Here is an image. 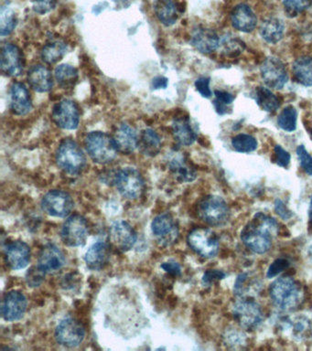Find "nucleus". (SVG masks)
<instances>
[{"label": "nucleus", "instance_id": "27", "mask_svg": "<svg viewBox=\"0 0 312 351\" xmlns=\"http://www.w3.org/2000/svg\"><path fill=\"white\" fill-rule=\"evenodd\" d=\"M28 81L29 86L35 92L44 94L50 92L53 86V75L50 70L43 65H34L28 72Z\"/></svg>", "mask_w": 312, "mask_h": 351}, {"label": "nucleus", "instance_id": "13", "mask_svg": "<svg viewBox=\"0 0 312 351\" xmlns=\"http://www.w3.org/2000/svg\"><path fill=\"white\" fill-rule=\"evenodd\" d=\"M53 120L57 127L64 130H75L80 124L79 106L73 100L64 99L53 106L51 113Z\"/></svg>", "mask_w": 312, "mask_h": 351}, {"label": "nucleus", "instance_id": "8", "mask_svg": "<svg viewBox=\"0 0 312 351\" xmlns=\"http://www.w3.org/2000/svg\"><path fill=\"white\" fill-rule=\"evenodd\" d=\"M114 183L122 197L127 200H137L142 195L145 187L140 171L130 167L118 170L114 178Z\"/></svg>", "mask_w": 312, "mask_h": 351}, {"label": "nucleus", "instance_id": "3", "mask_svg": "<svg viewBox=\"0 0 312 351\" xmlns=\"http://www.w3.org/2000/svg\"><path fill=\"white\" fill-rule=\"evenodd\" d=\"M86 151L94 162L109 164L116 159L118 149L114 138L101 131H93L86 135Z\"/></svg>", "mask_w": 312, "mask_h": 351}, {"label": "nucleus", "instance_id": "33", "mask_svg": "<svg viewBox=\"0 0 312 351\" xmlns=\"http://www.w3.org/2000/svg\"><path fill=\"white\" fill-rule=\"evenodd\" d=\"M254 98L257 105L268 113H273L281 107V100L267 87H257L255 90Z\"/></svg>", "mask_w": 312, "mask_h": 351}, {"label": "nucleus", "instance_id": "25", "mask_svg": "<svg viewBox=\"0 0 312 351\" xmlns=\"http://www.w3.org/2000/svg\"><path fill=\"white\" fill-rule=\"evenodd\" d=\"M231 23L233 28L249 34L257 28V18L248 4L242 3L233 8L231 12Z\"/></svg>", "mask_w": 312, "mask_h": 351}, {"label": "nucleus", "instance_id": "15", "mask_svg": "<svg viewBox=\"0 0 312 351\" xmlns=\"http://www.w3.org/2000/svg\"><path fill=\"white\" fill-rule=\"evenodd\" d=\"M86 330L82 324L73 318H65L57 326L56 341L66 348L78 347L83 341Z\"/></svg>", "mask_w": 312, "mask_h": 351}, {"label": "nucleus", "instance_id": "32", "mask_svg": "<svg viewBox=\"0 0 312 351\" xmlns=\"http://www.w3.org/2000/svg\"><path fill=\"white\" fill-rule=\"evenodd\" d=\"M154 12L161 23L166 27L174 25L178 20L177 7L173 0H155Z\"/></svg>", "mask_w": 312, "mask_h": 351}, {"label": "nucleus", "instance_id": "55", "mask_svg": "<svg viewBox=\"0 0 312 351\" xmlns=\"http://www.w3.org/2000/svg\"><path fill=\"white\" fill-rule=\"evenodd\" d=\"M311 137H312V129H311Z\"/></svg>", "mask_w": 312, "mask_h": 351}, {"label": "nucleus", "instance_id": "10", "mask_svg": "<svg viewBox=\"0 0 312 351\" xmlns=\"http://www.w3.org/2000/svg\"><path fill=\"white\" fill-rule=\"evenodd\" d=\"M278 329L295 341H306L312 337L311 321L303 315L281 317L278 320Z\"/></svg>", "mask_w": 312, "mask_h": 351}, {"label": "nucleus", "instance_id": "19", "mask_svg": "<svg viewBox=\"0 0 312 351\" xmlns=\"http://www.w3.org/2000/svg\"><path fill=\"white\" fill-rule=\"evenodd\" d=\"M28 306L26 296L20 291H10L2 302L1 314L9 322L20 320L23 317Z\"/></svg>", "mask_w": 312, "mask_h": 351}, {"label": "nucleus", "instance_id": "9", "mask_svg": "<svg viewBox=\"0 0 312 351\" xmlns=\"http://www.w3.org/2000/svg\"><path fill=\"white\" fill-rule=\"evenodd\" d=\"M75 208L72 196L64 190H54L46 193L42 200V211L50 216L66 218Z\"/></svg>", "mask_w": 312, "mask_h": 351}, {"label": "nucleus", "instance_id": "17", "mask_svg": "<svg viewBox=\"0 0 312 351\" xmlns=\"http://www.w3.org/2000/svg\"><path fill=\"white\" fill-rule=\"evenodd\" d=\"M168 167L174 178L181 183H190L197 178V171L192 167L184 154L173 151L168 155Z\"/></svg>", "mask_w": 312, "mask_h": 351}, {"label": "nucleus", "instance_id": "45", "mask_svg": "<svg viewBox=\"0 0 312 351\" xmlns=\"http://www.w3.org/2000/svg\"><path fill=\"white\" fill-rule=\"evenodd\" d=\"M297 155L300 160L301 168L309 176L312 177V157L307 151L305 146H298L297 148Z\"/></svg>", "mask_w": 312, "mask_h": 351}, {"label": "nucleus", "instance_id": "24", "mask_svg": "<svg viewBox=\"0 0 312 351\" xmlns=\"http://www.w3.org/2000/svg\"><path fill=\"white\" fill-rule=\"evenodd\" d=\"M221 40L213 29L207 28L195 29L191 37V44L200 53H213L220 48Z\"/></svg>", "mask_w": 312, "mask_h": 351}, {"label": "nucleus", "instance_id": "47", "mask_svg": "<svg viewBox=\"0 0 312 351\" xmlns=\"http://www.w3.org/2000/svg\"><path fill=\"white\" fill-rule=\"evenodd\" d=\"M44 272L40 270L38 266L32 268L26 274L27 284L31 287H40L44 279Z\"/></svg>", "mask_w": 312, "mask_h": 351}, {"label": "nucleus", "instance_id": "35", "mask_svg": "<svg viewBox=\"0 0 312 351\" xmlns=\"http://www.w3.org/2000/svg\"><path fill=\"white\" fill-rule=\"evenodd\" d=\"M68 51V45L62 40H53L44 45L40 51V57L45 64H54L64 58Z\"/></svg>", "mask_w": 312, "mask_h": 351}, {"label": "nucleus", "instance_id": "51", "mask_svg": "<svg viewBox=\"0 0 312 351\" xmlns=\"http://www.w3.org/2000/svg\"><path fill=\"white\" fill-rule=\"evenodd\" d=\"M161 268L166 273L172 274L173 276H180L181 274V265L178 263L173 262V261L162 263Z\"/></svg>", "mask_w": 312, "mask_h": 351}, {"label": "nucleus", "instance_id": "11", "mask_svg": "<svg viewBox=\"0 0 312 351\" xmlns=\"http://www.w3.org/2000/svg\"><path fill=\"white\" fill-rule=\"evenodd\" d=\"M151 231L159 246H172L177 242L180 230L175 220L170 214H159L151 223Z\"/></svg>", "mask_w": 312, "mask_h": 351}, {"label": "nucleus", "instance_id": "4", "mask_svg": "<svg viewBox=\"0 0 312 351\" xmlns=\"http://www.w3.org/2000/svg\"><path fill=\"white\" fill-rule=\"evenodd\" d=\"M57 165L69 175H79L86 166L85 153L75 141L67 138L62 140L57 148Z\"/></svg>", "mask_w": 312, "mask_h": 351}, {"label": "nucleus", "instance_id": "40", "mask_svg": "<svg viewBox=\"0 0 312 351\" xmlns=\"http://www.w3.org/2000/svg\"><path fill=\"white\" fill-rule=\"evenodd\" d=\"M214 94L216 99L213 101V105L216 113L220 116L230 113V105L235 101V95L224 90H216Z\"/></svg>", "mask_w": 312, "mask_h": 351}, {"label": "nucleus", "instance_id": "49", "mask_svg": "<svg viewBox=\"0 0 312 351\" xmlns=\"http://www.w3.org/2000/svg\"><path fill=\"white\" fill-rule=\"evenodd\" d=\"M226 274L221 270H208L203 276V284L205 285H211L214 282L224 279Z\"/></svg>", "mask_w": 312, "mask_h": 351}, {"label": "nucleus", "instance_id": "21", "mask_svg": "<svg viewBox=\"0 0 312 351\" xmlns=\"http://www.w3.org/2000/svg\"><path fill=\"white\" fill-rule=\"evenodd\" d=\"M65 255L62 250L49 244L42 249L38 259V268L45 274L55 273L65 265Z\"/></svg>", "mask_w": 312, "mask_h": 351}, {"label": "nucleus", "instance_id": "28", "mask_svg": "<svg viewBox=\"0 0 312 351\" xmlns=\"http://www.w3.org/2000/svg\"><path fill=\"white\" fill-rule=\"evenodd\" d=\"M116 146L121 153L129 155L138 148L137 131L129 124L123 123L118 127L114 135Z\"/></svg>", "mask_w": 312, "mask_h": 351}, {"label": "nucleus", "instance_id": "1", "mask_svg": "<svg viewBox=\"0 0 312 351\" xmlns=\"http://www.w3.org/2000/svg\"><path fill=\"white\" fill-rule=\"evenodd\" d=\"M278 233L279 224L274 218L257 212L244 227L241 240L255 254L265 255L272 247L274 239Z\"/></svg>", "mask_w": 312, "mask_h": 351}, {"label": "nucleus", "instance_id": "37", "mask_svg": "<svg viewBox=\"0 0 312 351\" xmlns=\"http://www.w3.org/2000/svg\"><path fill=\"white\" fill-rule=\"evenodd\" d=\"M298 111L294 106L285 107L278 117V125L286 132H293L297 129Z\"/></svg>", "mask_w": 312, "mask_h": 351}, {"label": "nucleus", "instance_id": "50", "mask_svg": "<svg viewBox=\"0 0 312 351\" xmlns=\"http://www.w3.org/2000/svg\"><path fill=\"white\" fill-rule=\"evenodd\" d=\"M274 208H275L276 214H278V216L284 220H289L290 218L292 217L291 211L287 209V207L285 205L283 201L281 200H276L275 206H274Z\"/></svg>", "mask_w": 312, "mask_h": 351}, {"label": "nucleus", "instance_id": "34", "mask_svg": "<svg viewBox=\"0 0 312 351\" xmlns=\"http://www.w3.org/2000/svg\"><path fill=\"white\" fill-rule=\"evenodd\" d=\"M292 70L298 83L312 86V57L302 56L296 60Z\"/></svg>", "mask_w": 312, "mask_h": 351}, {"label": "nucleus", "instance_id": "7", "mask_svg": "<svg viewBox=\"0 0 312 351\" xmlns=\"http://www.w3.org/2000/svg\"><path fill=\"white\" fill-rule=\"evenodd\" d=\"M187 243L192 251L206 259H211L218 255L219 239L210 229H194L189 233Z\"/></svg>", "mask_w": 312, "mask_h": 351}, {"label": "nucleus", "instance_id": "52", "mask_svg": "<svg viewBox=\"0 0 312 351\" xmlns=\"http://www.w3.org/2000/svg\"><path fill=\"white\" fill-rule=\"evenodd\" d=\"M34 9L40 14L47 12L53 7V5H51L53 0H34Z\"/></svg>", "mask_w": 312, "mask_h": 351}, {"label": "nucleus", "instance_id": "39", "mask_svg": "<svg viewBox=\"0 0 312 351\" xmlns=\"http://www.w3.org/2000/svg\"><path fill=\"white\" fill-rule=\"evenodd\" d=\"M225 345L232 350H242L248 345V337L244 332L237 328H229L224 335Z\"/></svg>", "mask_w": 312, "mask_h": 351}, {"label": "nucleus", "instance_id": "46", "mask_svg": "<svg viewBox=\"0 0 312 351\" xmlns=\"http://www.w3.org/2000/svg\"><path fill=\"white\" fill-rule=\"evenodd\" d=\"M274 162L279 167L287 168L290 164V160H291V156L289 152L284 149L281 146H276L274 148Z\"/></svg>", "mask_w": 312, "mask_h": 351}, {"label": "nucleus", "instance_id": "42", "mask_svg": "<svg viewBox=\"0 0 312 351\" xmlns=\"http://www.w3.org/2000/svg\"><path fill=\"white\" fill-rule=\"evenodd\" d=\"M220 48L225 55L235 57L239 55L245 50V43L237 38L226 36L221 40Z\"/></svg>", "mask_w": 312, "mask_h": 351}, {"label": "nucleus", "instance_id": "48", "mask_svg": "<svg viewBox=\"0 0 312 351\" xmlns=\"http://www.w3.org/2000/svg\"><path fill=\"white\" fill-rule=\"evenodd\" d=\"M210 78L208 77H200L195 81V88L203 97L211 98L213 95L210 88Z\"/></svg>", "mask_w": 312, "mask_h": 351}, {"label": "nucleus", "instance_id": "38", "mask_svg": "<svg viewBox=\"0 0 312 351\" xmlns=\"http://www.w3.org/2000/svg\"><path fill=\"white\" fill-rule=\"evenodd\" d=\"M232 146L233 149L239 153H251L256 151L259 143L253 135L239 134L233 138Z\"/></svg>", "mask_w": 312, "mask_h": 351}, {"label": "nucleus", "instance_id": "29", "mask_svg": "<svg viewBox=\"0 0 312 351\" xmlns=\"http://www.w3.org/2000/svg\"><path fill=\"white\" fill-rule=\"evenodd\" d=\"M172 133L176 142L181 146H190L197 140L196 132L192 127L189 117H177L172 122Z\"/></svg>", "mask_w": 312, "mask_h": 351}, {"label": "nucleus", "instance_id": "30", "mask_svg": "<svg viewBox=\"0 0 312 351\" xmlns=\"http://www.w3.org/2000/svg\"><path fill=\"white\" fill-rule=\"evenodd\" d=\"M162 143L159 135L153 129H144L138 137V149L146 157H156L161 151Z\"/></svg>", "mask_w": 312, "mask_h": 351}, {"label": "nucleus", "instance_id": "2", "mask_svg": "<svg viewBox=\"0 0 312 351\" xmlns=\"http://www.w3.org/2000/svg\"><path fill=\"white\" fill-rule=\"evenodd\" d=\"M270 295L273 304L283 312L294 311L304 299L302 287L297 280L289 276L275 280L270 288Z\"/></svg>", "mask_w": 312, "mask_h": 351}, {"label": "nucleus", "instance_id": "6", "mask_svg": "<svg viewBox=\"0 0 312 351\" xmlns=\"http://www.w3.org/2000/svg\"><path fill=\"white\" fill-rule=\"evenodd\" d=\"M198 214L203 222L214 227L226 224L230 219V209L226 201L220 196H207L198 206Z\"/></svg>", "mask_w": 312, "mask_h": 351}, {"label": "nucleus", "instance_id": "43", "mask_svg": "<svg viewBox=\"0 0 312 351\" xmlns=\"http://www.w3.org/2000/svg\"><path fill=\"white\" fill-rule=\"evenodd\" d=\"M287 14L296 16L309 9L312 0H282Z\"/></svg>", "mask_w": 312, "mask_h": 351}, {"label": "nucleus", "instance_id": "20", "mask_svg": "<svg viewBox=\"0 0 312 351\" xmlns=\"http://www.w3.org/2000/svg\"><path fill=\"white\" fill-rule=\"evenodd\" d=\"M263 289L261 278L253 272L240 274L235 280L233 293L237 298H254Z\"/></svg>", "mask_w": 312, "mask_h": 351}, {"label": "nucleus", "instance_id": "26", "mask_svg": "<svg viewBox=\"0 0 312 351\" xmlns=\"http://www.w3.org/2000/svg\"><path fill=\"white\" fill-rule=\"evenodd\" d=\"M110 259V248L103 241L96 242L89 247L85 255V262L89 269L93 271L101 270Z\"/></svg>", "mask_w": 312, "mask_h": 351}, {"label": "nucleus", "instance_id": "23", "mask_svg": "<svg viewBox=\"0 0 312 351\" xmlns=\"http://www.w3.org/2000/svg\"><path fill=\"white\" fill-rule=\"evenodd\" d=\"M5 258L7 265L12 270H21L29 265L31 260V248L24 242H12L7 246Z\"/></svg>", "mask_w": 312, "mask_h": 351}, {"label": "nucleus", "instance_id": "16", "mask_svg": "<svg viewBox=\"0 0 312 351\" xmlns=\"http://www.w3.org/2000/svg\"><path fill=\"white\" fill-rule=\"evenodd\" d=\"M0 68L1 72L9 77H18L21 75L24 70V59L18 46L12 43H4L1 46Z\"/></svg>", "mask_w": 312, "mask_h": 351}, {"label": "nucleus", "instance_id": "14", "mask_svg": "<svg viewBox=\"0 0 312 351\" xmlns=\"http://www.w3.org/2000/svg\"><path fill=\"white\" fill-rule=\"evenodd\" d=\"M261 77L268 88L281 90L289 81L286 66L276 57H268L260 66Z\"/></svg>", "mask_w": 312, "mask_h": 351}, {"label": "nucleus", "instance_id": "44", "mask_svg": "<svg viewBox=\"0 0 312 351\" xmlns=\"http://www.w3.org/2000/svg\"><path fill=\"white\" fill-rule=\"evenodd\" d=\"M289 261L286 258H278L271 263L267 271V277L268 279H272L278 276L282 272L287 270L289 268Z\"/></svg>", "mask_w": 312, "mask_h": 351}, {"label": "nucleus", "instance_id": "18", "mask_svg": "<svg viewBox=\"0 0 312 351\" xmlns=\"http://www.w3.org/2000/svg\"><path fill=\"white\" fill-rule=\"evenodd\" d=\"M110 237L114 246L122 252L131 250L138 241L137 233L125 220H116L113 223L110 228Z\"/></svg>", "mask_w": 312, "mask_h": 351}, {"label": "nucleus", "instance_id": "36", "mask_svg": "<svg viewBox=\"0 0 312 351\" xmlns=\"http://www.w3.org/2000/svg\"><path fill=\"white\" fill-rule=\"evenodd\" d=\"M79 73L75 67L69 64H60L54 70V78L64 89L73 88L77 83Z\"/></svg>", "mask_w": 312, "mask_h": 351}, {"label": "nucleus", "instance_id": "41", "mask_svg": "<svg viewBox=\"0 0 312 351\" xmlns=\"http://www.w3.org/2000/svg\"><path fill=\"white\" fill-rule=\"evenodd\" d=\"M17 20L14 12L10 7H2L0 17V35L8 36L14 31Z\"/></svg>", "mask_w": 312, "mask_h": 351}, {"label": "nucleus", "instance_id": "22", "mask_svg": "<svg viewBox=\"0 0 312 351\" xmlns=\"http://www.w3.org/2000/svg\"><path fill=\"white\" fill-rule=\"evenodd\" d=\"M10 110L16 116H23L32 110L29 90L23 83H14L10 90Z\"/></svg>", "mask_w": 312, "mask_h": 351}, {"label": "nucleus", "instance_id": "31", "mask_svg": "<svg viewBox=\"0 0 312 351\" xmlns=\"http://www.w3.org/2000/svg\"><path fill=\"white\" fill-rule=\"evenodd\" d=\"M285 24L281 18L271 17L265 18L260 26L259 34L265 42L276 44L283 39Z\"/></svg>", "mask_w": 312, "mask_h": 351}, {"label": "nucleus", "instance_id": "12", "mask_svg": "<svg viewBox=\"0 0 312 351\" xmlns=\"http://www.w3.org/2000/svg\"><path fill=\"white\" fill-rule=\"evenodd\" d=\"M88 237V225L81 215H73L68 218L62 228V240L69 247L85 246Z\"/></svg>", "mask_w": 312, "mask_h": 351}, {"label": "nucleus", "instance_id": "53", "mask_svg": "<svg viewBox=\"0 0 312 351\" xmlns=\"http://www.w3.org/2000/svg\"><path fill=\"white\" fill-rule=\"evenodd\" d=\"M168 86V79L164 77V76H158V77L154 78L151 81L152 89H165Z\"/></svg>", "mask_w": 312, "mask_h": 351}, {"label": "nucleus", "instance_id": "5", "mask_svg": "<svg viewBox=\"0 0 312 351\" xmlns=\"http://www.w3.org/2000/svg\"><path fill=\"white\" fill-rule=\"evenodd\" d=\"M233 317L246 330H256L264 322L262 307L253 298H237L233 304Z\"/></svg>", "mask_w": 312, "mask_h": 351}, {"label": "nucleus", "instance_id": "54", "mask_svg": "<svg viewBox=\"0 0 312 351\" xmlns=\"http://www.w3.org/2000/svg\"><path fill=\"white\" fill-rule=\"evenodd\" d=\"M309 222H311V225H312V196H311V203H309Z\"/></svg>", "mask_w": 312, "mask_h": 351}]
</instances>
